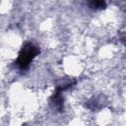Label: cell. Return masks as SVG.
I'll return each instance as SVG.
<instances>
[{
	"label": "cell",
	"mask_w": 126,
	"mask_h": 126,
	"mask_svg": "<svg viewBox=\"0 0 126 126\" xmlns=\"http://www.w3.org/2000/svg\"><path fill=\"white\" fill-rule=\"evenodd\" d=\"M105 5L106 4L104 1H92L90 3V7L93 9H103Z\"/></svg>",
	"instance_id": "cell-2"
},
{
	"label": "cell",
	"mask_w": 126,
	"mask_h": 126,
	"mask_svg": "<svg viewBox=\"0 0 126 126\" xmlns=\"http://www.w3.org/2000/svg\"><path fill=\"white\" fill-rule=\"evenodd\" d=\"M38 53H39V49L37 46H35L32 42H26L17 57L16 60L17 67L22 71L28 69L32 61L36 57Z\"/></svg>",
	"instance_id": "cell-1"
}]
</instances>
